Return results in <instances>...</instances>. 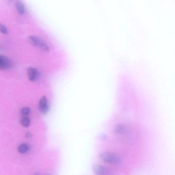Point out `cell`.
<instances>
[{
    "label": "cell",
    "instance_id": "6da1fadb",
    "mask_svg": "<svg viewBox=\"0 0 175 175\" xmlns=\"http://www.w3.org/2000/svg\"><path fill=\"white\" fill-rule=\"evenodd\" d=\"M100 159L105 163L112 165H118L121 162L120 157L117 154L110 152H103L100 154Z\"/></svg>",
    "mask_w": 175,
    "mask_h": 175
},
{
    "label": "cell",
    "instance_id": "7a4b0ae2",
    "mask_svg": "<svg viewBox=\"0 0 175 175\" xmlns=\"http://www.w3.org/2000/svg\"><path fill=\"white\" fill-rule=\"evenodd\" d=\"M28 42L31 45L39 47L40 48H41V49L44 51L49 50V47L47 46V45L41 39L38 38V37L33 36L29 37Z\"/></svg>",
    "mask_w": 175,
    "mask_h": 175
},
{
    "label": "cell",
    "instance_id": "3957f363",
    "mask_svg": "<svg viewBox=\"0 0 175 175\" xmlns=\"http://www.w3.org/2000/svg\"><path fill=\"white\" fill-rule=\"evenodd\" d=\"M93 171L96 175H112V172L109 169L101 165H94L93 167Z\"/></svg>",
    "mask_w": 175,
    "mask_h": 175
},
{
    "label": "cell",
    "instance_id": "277c9868",
    "mask_svg": "<svg viewBox=\"0 0 175 175\" xmlns=\"http://www.w3.org/2000/svg\"><path fill=\"white\" fill-rule=\"evenodd\" d=\"M11 66V60L4 56L0 55V70H6Z\"/></svg>",
    "mask_w": 175,
    "mask_h": 175
},
{
    "label": "cell",
    "instance_id": "5b68a950",
    "mask_svg": "<svg viewBox=\"0 0 175 175\" xmlns=\"http://www.w3.org/2000/svg\"><path fill=\"white\" fill-rule=\"evenodd\" d=\"M38 108L40 112L42 113H46L48 110V100L46 97L43 96L41 97L39 102Z\"/></svg>",
    "mask_w": 175,
    "mask_h": 175
},
{
    "label": "cell",
    "instance_id": "8992f818",
    "mask_svg": "<svg viewBox=\"0 0 175 175\" xmlns=\"http://www.w3.org/2000/svg\"><path fill=\"white\" fill-rule=\"evenodd\" d=\"M114 132L118 135H124L127 132V127L124 124H117L113 129Z\"/></svg>",
    "mask_w": 175,
    "mask_h": 175
},
{
    "label": "cell",
    "instance_id": "52a82bcc",
    "mask_svg": "<svg viewBox=\"0 0 175 175\" xmlns=\"http://www.w3.org/2000/svg\"><path fill=\"white\" fill-rule=\"evenodd\" d=\"M27 75L30 81H35L38 77V71L32 67H29L27 69Z\"/></svg>",
    "mask_w": 175,
    "mask_h": 175
},
{
    "label": "cell",
    "instance_id": "ba28073f",
    "mask_svg": "<svg viewBox=\"0 0 175 175\" xmlns=\"http://www.w3.org/2000/svg\"><path fill=\"white\" fill-rule=\"evenodd\" d=\"M16 8L17 12L20 14H23L25 12V8L24 4L21 1H17L16 3Z\"/></svg>",
    "mask_w": 175,
    "mask_h": 175
},
{
    "label": "cell",
    "instance_id": "9c48e42d",
    "mask_svg": "<svg viewBox=\"0 0 175 175\" xmlns=\"http://www.w3.org/2000/svg\"><path fill=\"white\" fill-rule=\"evenodd\" d=\"M29 145L26 143L21 144L18 148V151L21 154H25L29 151Z\"/></svg>",
    "mask_w": 175,
    "mask_h": 175
},
{
    "label": "cell",
    "instance_id": "30bf717a",
    "mask_svg": "<svg viewBox=\"0 0 175 175\" xmlns=\"http://www.w3.org/2000/svg\"><path fill=\"white\" fill-rule=\"evenodd\" d=\"M21 124L24 127H28L30 124V120L28 117H24L21 119Z\"/></svg>",
    "mask_w": 175,
    "mask_h": 175
},
{
    "label": "cell",
    "instance_id": "8fae6325",
    "mask_svg": "<svg viewBox=\"0 0 175 175\" xmlns=\"http://www.w3.org/2000/svg\"><path fill=\"white\" fill-rule=\"evenodd\" d=\"M21 114L24 116V117H26L27 115H29L30 113V110L29 107H25L22 108L21 110Z\"/></svg>",
    "mask_w": 175,
    "mask_h": 175
},
{
    "label": "cell",
    "instance_id": "7c38bea8",
    "mask_svg": "<svg viewBox=\"0 0 175 175\" xmlns=\"http://www.w3.org/2000/svg\"><path fill=\"white\" fill-rule=\"evenodd\" d=\"M0 32L5 34L8 33V31L7 30V28L2 24H0Z\"/></svg>",
    "mask_w": 175,
    "mask_h": 175
},
{
    "label": "cell",
    "instance_id": "4fadbf2b",
    "mask_svg": "<svg viewBox=\"0 0 175 175\" xmlns=\"http://www.w3.org/2000/svg\"><path fill=\"white\" fill-rule=\"evenodd\" d=\"M31 135H32L31 133H30V132H28V133L26 134V136L27 138H30L31 137Z\"/></svg>",
    "mask_w": 175,
    "mask_h": 175
},
{
    "label": "cell",
    "instance_id": "5bb4252c",
    "mask_svg": "<svg viewBox=\"0 0 175 175\" xmlns=\"http://www.w3.org/2000/svg\"><path fill=\"white\" fill-rule=\"evenodd\" d=\"M34 175H39V173H35V174H34Z\"/></svg>",
    "mask_w": 175,
    "mask_h": 175
},
{
    "label": "cell",
    "instance_id": "9a60e30c",
    "mask_svg": "<svg viewBox=\"0 0 175 175\" xmlns=\"http://www.w3.org/2000/svg\"><path fill=\"white\" fill-rule=\"evenodd\" d=\"M49 175V174H46V175Z\"/></svg>",
    "mask_w": 175,
    "mask_h": 175
}]
</instances>
